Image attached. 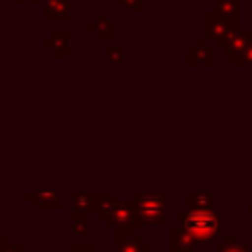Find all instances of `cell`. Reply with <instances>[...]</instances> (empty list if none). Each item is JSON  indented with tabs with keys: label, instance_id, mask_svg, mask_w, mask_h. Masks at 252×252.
<instances>
[{
	"label": "cell",
	"instance_id": "cell-1",
	"mask_svg": "<svg viewBox=\"0 0 252 252\" xmlns=\"http://www.w3.org/2000/svg\"><path fill=\"white\" fill-rule=\"evenodd\" d=\"M177 224L185 228L197 244H213L220 236V215L215 209H179Z\"/></svg>",
	"mask_w": 252,
	"mask_h": 252
},
{
	"label": "cell",
	"instance_id": "cell-2",
	"mask_svg": "<svg viewBox=\"0 0 252 252\" xmlns=\"http://www.w3.org/2000/svg\"><path fill=\"white\" fill-rule=\"evenodd\" d=\"M138 226H167L169 195L163 191H136L132 195Z\"/></svg>",
	"mask_w": 252,
	"mask_h": 252
},
{
	"label": "cell",
	"instance_id": "cell-3",
	"mask_svg": "<svg viewBox=\"0 0 252 252\" xmlns=\"http://www.w3.org/2000/svg\"><path fill=\"white\" fill-rule=\"evenodd\" d=\"M106 226L114 230V236H126V234H134V228H138L136 224V209H134V201H116L114 209L110 211V215L104 219Z\"/></svg>",
	"mask_w": 252,
	"mask_h": 252
},
{
	"label": "cell",
	"instance_id": "cell-4",
	"mask_svg": "<svg viewBox=\"0 0 252 252\" xmlns=\"http://www.w3.org/2000/svg\"><path fill=\"white\" fill-rule=\"evenodd\" d=\"M236 26L226 20L224 16H220L219 12H207L205 14V39L213 43V47H220L222 39L226 37V33L230 30H234Z\"/></svg>",
	"mask_w": 252,
	"mask_h": 252
},
{
	"label": "cell",
	"instance_id": "cell-5",
	"mask_svg": "<svg viewBox=\"0 0 252 252\" xmlns=\"http://www.w3.org/2000/svg\"><path fill=\"white\" fill-rule=\"evenodd\" d=\"M248 41H250V30L234 28V30H230L226 33V37L222 39V43H220L219 49L222 51V55L226 59H232V57H236L248 45Z\"/></svg>",
	"mask_w": 252,
	"mask_h": 252
},
{
	"label": "cell",
	"instance_id": "cell-6",
	"mask_svg": "<svg viewBox=\"0 0 252 252\" xmlns=\"http://www.w3.org/2000/svg\"><path fill=\"white\" fill-rule=\"evenodd\" d=\"M167 250L169 252H197V240L179 224L167 230Z\"/></svg>",
	"mask_w": 252,
	"mask_h": 252
},
{
	"label": "cell",
	"instance_id": "cell-7",
	"mask_svg": "<svg viewBox=\"0 0 252 252\" xmlns=\"http://www.w3.org/2000/svg\"><path fill=\"white\" fill-rule=\"evenodd\" d=\"M215 63V49L207 43L205 37L197 39L193 47L187 49V65H207L211 67Z\"/></svg>",
	"mask_w": 252,
	"mask_h": 252
},
{
	"label": "cell",
	"instance_id": "cell-8",
	"mask_svg": "<svg viewBox=\"0 0 252 252\" xmlns=\"http://www.w3.org/2000/svg\"><path fill=\"white\" fill-rule=\"evenodd\" d=\"M69 37H71L69 30H53L49 33V37H45L43 45L55 57H69L71 55V51H69Z\"/></svg>",
	"mask_w": 252,
	"mask_h": 252
},
{
	"label": "cell",
	"instance_id": "cell-9",
	"mask_svg": "<svg viewBox=\"0 0 252 252\" xmlns=\"http://www.w3.org/2000/svg\"><path fill=\"white\" fill-rule=\"evenodd\" d=\"M43 18L49 22H69L71 2L69 0H47L43 4Z\"/></svg>",
	"mask_w": 252,
	"mask_h": 252
},
{
	"label": "cell",
	"instance_id": "cell-10",
	"mask_svg": "<svg viewBox=\"0 0 252 252\" xmlns=\"http://www.w3.org/2000/svg\"><path fill=\"white\" fill-rule=\"evenodd\" d=\"M26 197L35 205V209H61L63 197L57 191H33L26 193Z\"/></svg>",
	"mask_w": 252,
	"mask_h": 252
},
{
	"label": "cell",
	"instance_id": "cell-11",
	"mask_svg": "<svg viewBox=\"0 0 252 252\" xmlns=\"http://www.w3.org/2000/svg\"><path fill=\"white\" fill-rule=\"evenodd\" d=\"M89 30L94 32L96 37H100V39H112L116 35V24L112 20H108L104 12H98L96 18L89 22Z\"/></svg>",
	"mask_w": 252,
	"mask_h": 252
},
{
	"label": "cell",
	"instance_id": "cell-12",
	"mask_svg": "<svg viewBox=\"0 0 252 252\" xmlns=\"http://www.w3.org/2000/svg\"><path fill=\"white\" fill-rule=\"evenodd\" d=\"M114 248L116 252H152V248L134 234H126V236H114Z\"/></svg>",
	"mask_w": 252,
	"mask_h": 252
},
{
	"label": "cell",
	"instance_id": "cell-13",
	"mask_svg": "<svg viewBox=\"0 0 252 252\" xmlns=\"http://www.w3.org/2000/svg\"><path fill=\"white\" fill-rule=\"evenodd\" d=\"M116 193H112V191H96V201H94V215L98 217V219H106L108 215H110V211L114 209V205H116Z\"/></svg>",
	"mask_w": 252,
	"mask_h": 252
},
{
	"label": "cell",
	"instance_id": "cell-14",
	"mask_svg": "<svg viewBox=\"0 0 252 252\" xmlns=\"http://www.w3.org/2000/svg\"><path fill=\"white\" fill-rule=\"evenodd\" d=\"M187 209H213L215 207V193L211 191H189L185 195Z\"/></svg>",
	"mask_w": 252,
	"mask_h": 252
},
{
	"label": "cell",
	"instance_id": "cell-15",
	"mask_svg": "<svg viewBox=\"0 0 252 252\" xmlns=\"http://www.w3.org/2000/svg\"><path fill=\"white\" fill-rule=\"evenodd\" d=\"M215 4H217V12L220 16H224L226 20H230L236 28H242L240 26L242 18H240V10H238L240 0H215Z\"/></svg>",
	"mask_w": 252,
	"mask_h": 252
},
{
	"label": "cell",
	"instance_id": "cell-16",
	"mask_svg": "<svg viewBox=\"0 0 252 252\" xmlns=\"http://www.w3.org/2000/svg\"><path fill=\"white\" fill-rule=\"evenodd\" d=\"M71 203L73 207H81V209H87V211H93L94 209V201H96V193H91V191H73L71 195Z\"/></svg>",
	"mask_w": 252,
	"mask_h": 252
},
{
	"label": "cell",
	"instance_id": "cell-17",
	"mask_svg": "<svg viewBox=\"0 0 252 252\" xmlns=\"http://www.w3.org/2000/svg\"><path fill=\"white\" fill-rule=\"evenodd\" d=\"M217 252H250L248 244H244L242 240L234 238V236H222Z\"/></svg>",
	"mask_w": 252,
	"mask_h": 252
},
{
	"label": "cell",
	"instance_id": "cell-18",
	"mask_svg": "<svg viewBox=\"0 0 252 252\" xmlns=\"http://www.w3.org/2000/svg\"><path fill=\"white\" fill-rule=\"evenodd\" d=\"M232 61V65H236V67H248V65H252V30H250V41H248V45L236 55V57H232L230 59Z\"/></svg>",
	"mask_w": 252,
	"mask_h": 252
},
{
	"label": "cell",
	"instance_id": "cell-19",
	"mask_svg": "<svg viewBox=\"0 0 252 252\" xmlns=\"http://www.w3.org/2000/svg\"><path fill=\"white\" fill-rule=\"evenodd\" d=\"M108 65H122L124 63V49L122 47H108L106 49Z\"/></svg>",
	"mask_w": 252,
	"mask_h": 252
},
{
	"label": "cell",
	"instance_id": "cell-20",
	"mask_svg": "<svg viewBox=\"0 0 252 252\" xmlns=\"http://www.w3.org/2000/svg\"><path fill=\"white\" fill-rule=\"evenodd\" d=\"M71 226H73V234H81V236H89V230H87V219H71Z\"/></svg>",
	"mask_w": 252,
	"mask_h": 252
},
{
	"label": "cell",
	"instance_id": "cell-21",
	"mask_svg": "<svg viewBox=\"0 0 252 252\" xmlns=\"http://www.w3.org/2000/svg\"><path fill=\"white\" fill-rule=\"evenodd\" d=\"M114 2L132 10V12H142V0H114Z\"/></svg>",
	"mask_w": 252,
	"mask_h": 252
},
{
	"label": "cell",
	"instance_id": "cell-22",
	"mask_svg": "<svg viewBox=\"0 0 252 252\" xmlns=\"http://www.w3.org/2000/svg\"><path fill=\"white\" fill-rule=\"evenodd\" d=\"M89 213L87 209H81V207H73L71 209V219H89Z\"/></svg>",
	"mask_w": 252,
	"mask_h": 252
},
{
	"label": "cell",
	"instance_id": "cell-23",
	"mask_svg": "<svg viewBox=\"0 0 252 252\" xmlns=\"http://www.w3.org/2000/svg\"><path fill=\"white\" fill-rule=\"evenodd\" d=\"M71 252H98L96 246H85V244H75L71 246Z\"/></svg>",
	"mask_w": 252,
	"mask_h": 252
},
{
	"label": "cell",
	"instance_id": "cell-24",
	"mask_svg": "<svg viewBox=\"0 0 252 252\" xmlns=\"http://www.w3.org/2000/svg\"><path fill=\"white\" fill-rule=\"evenodd\" d=\"M4 252H26V246H14V244H8L4 248Z\"/></svg>",
	"mask_w": 252,
	"mask_h": 252
},
{
	"label": "cell",
	"instance_id": "cell-25",
	"mask_svg": "<svg viewBox=\"0 0 252 252\" xmlns=\"http://www.w3.org/2000/svg\"><path fill=\"white\" fill-rule=\"evenodd\" d=\"M6 246H8V238L6 236H0V252H4Z\"/></svg>",
	"mask_w": 252,
	"mask_h": 252
},
{
	"label": "cell",
	"instance_id": "cell-26",
	"mask_svg": "<svg viewBox=\"0 0 252 252\" xmlns=\"http://www.w3.org/2000/svg\"><path fill=\"white\" fill-rule=\"evenodd\" d=\"M248 215H250V219H252V201H250V205H248Z\"/></svg>",
	"mask_w": 252,
	"mask_h": 252
},
{
	"label": "cell",
	"instance_id": "cell-27",
	"mask_svg": "<svg viewBox=\"0 0 252 252\" xmlns=\"http://www.w3.org/2000/svg\"><path fill=\"white\" fill-rule=\"evenodd\" d=\"M20 4H26V2H33V0H18Z\"/></svg>",
	"mask_w": 252,
	"mask_h": 252
}]
</instances>
